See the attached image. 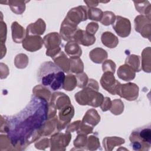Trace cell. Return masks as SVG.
<instances>
[{"label":"cell","instance_id":"cell-8","mask_svg":"<svg viewBox=\"0 0 151 151\" xmlns=\"http://www.w3.org/2000/svg\"><path fill=\"white\" fill-rule=\"evenodd\" d=\"M78 29L77 25L65 17L61 25L60 35L64 41H70L73 40L74 35Z\"/></svg>","mask_w":151,"mask_h":151},{"label":"cell","instance_id":"cell-18","mask_svg":"<svg viewBox=\"0 0 151 151\" xmlns=\"http://www.w3.org/2000/svg\"><path fill=\"white\" fill-rule=\"evenodd\" d=\"M101 40L104 45L110 48H115L119 43L117 37L110 32H103L101 37Z\"/></svg>","mask_w":151,"mask_h":151},{"label":"cell","instance_id":"cell-21","mask_svg":"<svg viewBox=\"0 0 151 151\" xmlns=\"http://www.w3.org/2000/svg\"><path fill=\"white\" fill-rule=\"evenodd\" d=\"M124 143V139L117 137H106L103 139V146L105 147L106 150H109L110 147V150L113 149L116 145H120Z\"/></svg>","mask_w":151,"mask_h":151},{"label":"cell","instance_id":"cell-14","mask_svg":"<svg viewBox=\"0 0 151 151\" xmlns=\"http://www.w3.org/2000/svg\"><path fill=\"white\" fill-rule=\"evenodd\" d=\"M45 30V22L41 18L38 19L35 23H31L28 25L26 35H38L42 34Z\"/></svg>","mask_w":151,"mask_h":151},{"label":"cell","instance_id":"cell-6","mask_svg":"<svg viewBox=\"0 0 151 151\" xmlns=\"http://www.w3.org/2000/svg\"><path fill=\"white\" fill-rule=\"evenodd\" d=\"M112 25L119 36L124 38L129 35L131 31V24L130 21L127 18L116 16Z\"/></svg>","mask_w":151,"mask_h":151},{"label":"cell","instance_id":"cell-1","mask_svg":"<svg viewBox=\"0 0 151 151\" xmlns=\"http://www.w3.org/2000/svg\"><path fill=\"white\" fill-rule=\"evenodd\" d=\"M65 77L64 71L51 61L43 63L37 72L38 83L51 91L63 88Z\"/></svg>","mask_w":151,"mask_h":151},{"label":"cell","instance_id":"cell-27","mask_svg":"<svg viewBox=\"0 0 151 151\" xmlns=\"http://www.w3.org/2000/svg\"><path fill=\"white\" fill-rule=\"evenodd\" d=\"M112 106L110 107V111L115 114V115H118V114H120L124 109V105H123V103L119 99H116L112 101V104H111Z\"/></svg>","mask_w":151,"mask_h":151},{"label":"cell","instance_id":"cell-30","mask_svg":"<svg viewBox=\"0 0 151 151\" xmlns=\"http://www.w3.org/2000/svg\"><path fill=\"white\" fill-rule=\"evenodd\" d=\"M77 81V86L80 88H84L86 87L87 82H88V77L86 73L82 72L80 73H78L76 76Z\"/></svg>","mask_w":151,"mask_h":151},{"label":"cell","instance_id":"cell-7","mask_svg":"<svg viewBox=\"0 0 151 151\" xmlns=\"http://www.w3.org/2000/svg\"><path fill=\"white\" fill-rule=\"evenodd\" d=\"M100 83L103 88L113 95L116 94L117 88L120 84L115 79L114 74L111 72H104L101 78Z\"/></svg>","mask_w":151,"mask_h":151},{"label":"cell","instance_id":"cell-13","mask_svg":"<svg viewBox=\"0 0 151 151\" xmlns=\"http://www.w3.org/2000/svg\"><path fill=\"white\" fill-rule=\"evenodd\" d=\"M73 40L78 44L89 46L95 42L96 37L94 35L88 34L84 30L78 29L74 35Z\"/></svg>","mask_w":151,"mask_h":151},{"label":"cell","instance_id":"cell-17","mask_svg":"<svg viewBox=\"0 0 151 151\" xmlns=\"http://www.w3.org/2000/svg\"><path fill=\"white\" fill-rule=\"evenodd\" d=\"M89 56L93 62L100 64L107 58V53L101 48H96L90 51Z\"/></svg>","mask_w":151,"mask_h":151},{"label":"cell","instance_id":"cell-28","mask_svg":"<svg viewBox=\"0 0 151 151\" xmlns=\"http://www.w3.org/2000/svg\"><path fill=\"white\" fill-rule=\"evenodd\" d=\"M150 48L148 47L147 48H145L142 52V67L143 70L145 72L150 73V68L147 65L146 61H150Z\"/></svg>","mask_w":151,"mask_h":151},{"label":"cell","instance_id":"cell-20","mask_svg":"<svg viewBox=\"0 0 151 151\" xmlns=\"http://www.w3.org/2000/svg\"><path fill=\"white\" fill-rule=\"evenodd\" d=\"M65 52L71 57H80L82 54V50L78 44L74 41H70L65 46Z\"/></svg>","mask_w":151,"mask_h":151},{"label":"cell","instance_id":"cell-32","mask_svg":"<svg viewBox=\"0 0 151 151\" xmlns=\"http://www.w3.org/2000/svg\"><path fill=\"white\" fill-rule=\"evenodd\" d=\"M102 68L104 72H111L114 74L116 70V64L111 60H106L103 64Z\"/></svg>","mask_w":151,"mask_h":151},{"label":"cell","instance_id":"cell-25","mask_svg":"<svg viewBox=\"0 0 151 151\" xmlns=\"http://www.w3.org/2000/svg\"><path fill=\"white\" fill-rule=\"evenodd\" d=\"M77 84V83L76 76L73 74H69L65 77L63 88L67 91H71L76 87Z\"/></svg>","mask_w":151,"mask_h":151},{"label":"cell","instance_id":"cell-22","mask_svg":"<svg viewBox=\"0 0 151 151\" xmlns=\"http://www.w3.org/2000/svg\"><path fill=\"white\" fill-rule=\"evenodd\" d=\"M83 63L79 57L70 58V71L74 73H80L83 71Z\"/></svg>","mask_w":151,"mask_h":151},{"label":"cell","instance_id":"cell-24","mask_svg":"<svg viewBox=\"0 0 151 151\" xmlns=\"http://www.w3.org/2000/svg\"><path fill=\"white\" fill-rule=\"evenodd\" d=\"M140 57L136 55H130L126 59L125 63L129 65L134 71L139 72L141 70Z\"/></svg>","mask_w":151,"mask_h":151},{"label":"cell","instance_id":"cell-26","mask_svg":"<svg viewBox=\"0 0 151 151\" xmlns=\"http://www.w3.org/2000/svg\"><path fill=\"white\" fill-rule=\"evenodd\" d=\"M103 11L99 8H90L87 9V16L91 20L100 21L103 17Z\"/></svg>","mask_w":151,"mask_h":151},{"label":"cell","instance_id":"cell-10","mask_svg":"<svg viewBox=\"0 0 151 151\" xmlns=\"http://www.w3.org/2000/svg\"><path fill=\"white\" fill-rule=\"evenodd\" d=\"M70 21L78 25L80 22L87 20V9L85 6H79L71 9L66 16Z\"/></svg>","mask_w":151,"mask_h":151},{"label":"cell","instance_id":"cell-4","mask_svg":"<svg viewBox=\"0 0 151 151\" xmlns=\"http://www.w3.org/2000/svg\"><path fill=\"white\" fill-rule=\"evenodd\" d=\"M43 41L47 48L46 55L53 58L61 52L59 46L61 44V38L57 32H51L45 35Z\"/></svg>","mask_w":151,"mask_h":151},{"label":"cell","instance_id":"cell-15","mask_svg":"<svg viewBox=\"0 0 151 151\" xmlns=\"http://www.w3.org/2000/svg\"><path fill=\"white\" fill-rule=\"evenodd\" d=\"M118 77L124 81H130L134 78L136 73L135 71L127 64L122 65L117 71Z\"/></svg>","mask_w":151,"mask_h":151},{"label":"cell","instance_id":"cell-11","mask_svg":"<svg viewBox=\"0 0 151 151\" xmlns=\"http://www.w3.org/2000/svg\"><path fill=\"white\" fill-rule=\"evenodd\" d=\"M43 43V40L38 35H26L22 41V47L26 50L33 52L40 50Z\"/></svg>","mask_w":151,"mask_h":151},{"label":"cell","instance_id":"cell-3","mask_svg":"<svg viewBox=\"0 0 151 151\" xmlns=\"http://www.w3.org/2000/svg\"><path fill=\"white\" fill-rule=\"evenodd\" d=\"M75 99L80 105H89L97 107L101 104L104 97L97 91L86 87L75 94Z\"/></svg>","mask_w":151,"mask_h":151},{"label":"cell","instance_id":"cell-16","mask_svg":"<svg viewBox=\"0 0 151 151\" xmlns=\"http://www.w3.org/2000/svg\"><path fill=\"white\" fill-rule=\"evenodd\" d=\"M52 59L54 60L55 64L63 71L65 73L70 71V59L67 57L63 51L60 52Z\"/></svg>","mask_w":151,"mask_h":151},{"label":"cell","instance_id":"cell-2","mask_svg":"<svg viewBox=\"0 0 151 151\" xmlns=\"http://www.w3.org/2000/svg\"><path fill=\"white\" fill-rule=\"evenodd\" d=\"M130 146L134 150H149L151 144V129L150 124L134 130L129 137Z\"/></svg>","mask_w":151,"mask_h":151},{"label":"cell","instance_id":"cell-36","mask_svg":"<svg viewBox=\"0 0 151 151\" xmlns=\"http://www.w3.org/2000/svg\"><path fill=\"white\" fill-rule=\"evenodd\" d=\"M85 3L87 4V6L91 8H94L93 6H96L97 5L99 2H96V1H84Z\"/></svg>","mask_w":151,"mask_h":151},{"label":"cell","instance_id":"cell-34","mask_svg":"<svg viewBox=\"0 0 151 151\" xmlns=\"http://www.w3.org/2000/svg\"><path fill=\"white\" fill-rule=\"evenodd\" d=\"M99 28V25L97 23L90 22L86 27V32L92 35H94Z\"/></svg>","mask_w":151,"mask_h":151},{"label":"cell","instance_id":"cell-33","mask_svg":"<svg viewBox=\"0 0 151 151\" xmlns=\"http://www.w3.org/2000/svg\"><path fill=\"white\" fill-rule=\"evenodd\" d=\"M93 143L91 142V140L88 138V144L86 146H87L88 149L89 150H95L97 149L99 146H100V143L97 137L93 136Z\"/></svg>","mask_w":151,"mask_h":151},{"label":"cell","instance_id":"cell-9","mask_svg":"<svg viewBox=\"0 0 151 151\" xmlns=\"http://www.w3.org/2000/svg\"><path fill=\"white\" fill-rule=\"evenodd\" d=\"M135 30L140 32L145 38L150 40V19L147 17L139 15L134 19Z\"/></svg>","mask_w":151,"mask_h":151},{"label":"cell","instance_id":"cell-31","mask_svg":"<svg viewBox=\"0 0 151 151\" xmlns=\"http://www.w3.org/2000/svg\"><path fill=\"white\" fill-rule=\"evenodd\" d=\"M148 1H143V2H134L135 4V7L136 9V11H137L139 13L141 14H146L147 15V13L146 12V10H150V8L147 9V8H150V4L148 5H146V3Z\"/></svg>","mask_w":151,"mask_h":151},{"label":"cell","instance_id":"cell-35","mask_svg":"<svg viewBox=\"0 0 151 151\" xmlns=\"http://www.w3.org/2000/svg\"><path fill=\"white\" fill-rule=\"evenodd\" d=\"M111 106V103L110 99L109 97H107L104 99L101 104L100 105V107H101L102 111H106L108 110H110Z\"/></svg>","mask_w":151,"mask_h":151},{"label":"cell","instance_id":"cell-29","mask_svg":"<svg viewBox=\"0 0 151 151\" xmlns=\"http://www.w3.org/2000/svg\"><path fill=\"white\" fill-rule=\"evenodd\" d=\"M116 18L114 14L111 11H106L103 12V17L100 20L101 23L104 25H109L112 24Z\"/></svg>","mask_w":151,"mask_h":151},{"label":"cell","instance_id":"cell-5","mask_svg":"<svg viewBox=\"0 0 151 151\" xmlns=\"http://www.w3.org/2000/svg\"><path fill=\"white\" fill-rule=\"evenodd\" d=\"M116 94L129 101L134 100L138 97L139 87L134 83L120 84L117 88Z\"/></svg>","mask_w":151,"mask_h":151},{"label":"cell","instance_id":"cell-23","mask_svg":"<svg viewBox=\"0 0 151 151\" xmlns=\"http://www.w3.org/2000/svg\"><path fill=\"white\" fill-rule=\"evenodd\" d=\"M86 114L88 116H89L90 117H91L90 119V118L83 117L82 123H83L86 124H88V125L91 126V127H94L96 125H97L100 120V116L93 118V117L99 115L97 111L94 109H90V110H88L86 112Z\"/></svg>","mask_w":151,"mask_h":151},{"label":"cell","instance_id":"cell-19","mask_svg":"<svg viewBox=\"0 0 151 151\" xmlns=\"http://www.w3.org/2000/svg\"><path fill=\"white\" fill-rule=\"evenodd\" d=\"M12 37L13 41L16 43H20L25 38V31L22 27L17 22H14L12 24Z\"/></svg>","mask_w":151,"mask_h":151},{"label":"cell","instance_id":"cell-12","mask_svg":"<svg viewBox=\"0 0 151 151\" xmlns=\"http://www.w3.org/2000/svg\"><path fill=\"white\" fill-rule=\"evenodd\" d=\"M74 107L71 104L60 109L58 114L59 122L57 124L58 130L63 129L65 126L70 122L74 116Z\"/></svg>","mask_w":151,"mask_h":151}]
</instances>
